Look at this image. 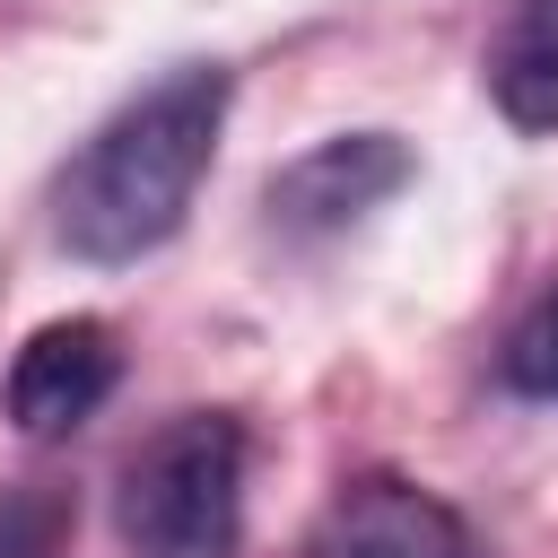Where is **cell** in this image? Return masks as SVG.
Instances as JSON below:
<instances>
[{
  "label": "cell",
  "mask_w": 558,
  "mask_h": 558,
  "mask_svg": "<svg viewBox=\"0 0 558 558\" xmlns=\"http://www.w3.org/2000/svg\"><path fill=\"white\" fill-rule=\"evenodd\" d=\"M218 131H227V70L192 61L174 78H157L140 105H122L61 174L52 192V218H61V244L78 262H140L157 253L183 218H192V192L218 157Z\"/></svg>",
  "instance_id": "obj_1"
},
{
  "label": "cell",
  "mask_w": 558,
  "mask_h": 558,
  "mask_svg": "<svg viewBox=\"0 0 558 558\" xmlns=\"http://www.w3.org/2000/svg\"><path fill=\"white\" fill-rule=\"evenodd\" d=\"M131 558H235L244 549V427L227 410L166 418L113 488Z\"/></svg>",
  "instance_id": "obj_2"
},
{
  "label": "cell",
  "mask_w": 558,
  "mask_h": 558,
  "mask_svg": "<svg viewBox=\"0 0 558 558\" xmlns=\"http://www.w3.org/2000/svg\"><path fill=\"white\" fill-rule=\"evenodd\" d=\"M113 375H122L113 323L61 314V323H44V331L9 357V427H17L26 445H61L70 427H87V418L105 410Z\"/></svg>",
  "instance_id": "obj_3"
},
{
  "label": "cell",
  "mask_w": 558,
  "mask_h": 558,
  "mask_svg": "<svg viewBox=\"0 0 558 558\" xmlns=\"http://www.w3.org/2000/svg\"><path fill=\"white\" fill-rule=\"evenodd\" d=\"M305 558H480V541H471V523H462L436 488L349 480V488L314 514Z\"/></svg>",
  "instance_id": "obj_4"
},
{
  "label": "cell",
  "mask_w": 558,
  "mask_h": 558,
  "mask_svg": "<svg viewBox=\"0 0 558 558\" xmlns=\"http://www.w3.org/2000/svg\"><path fill=\"white\" fill-rule=\"evenodd\" d=\"M401 183H410V148L392 131H340L270 174V218L288 235H331V227L366 218L375 201H392Z\"/></svg>",
  "instance_id": "obj_5"
},
{
  "label": "cell",
  "mask_w": 558,
  "mask_h": 558,
  "mask_svg": "<svg viewBox=\"0 0 558 558\" xmlns=\"http://www.w3.org/2000/svg\"><path fill=\"white\" fill-rule=\"evenodd\" d=\"M488 87H497L506 122L558 131V0H514L497 61H488Z\"/></svg>",
  "instance_id": "obj_6"
},
{
  "label": "cell",
  "mask_w": 558,
  "mask_h": 558,
  "mask_svg": "<svg viewBox=\"0 0 558 558\" xmlns=\"http://www.w3.org/2000/svg\"><path fill=\"white\" fill-rule=\"evenodd\" d=\"M497 375H506L514 392H532V401H558V288H541V296L523 305V323H514L506 349H497Z\"/></svg>",
  "instance_id": "obj_7"
},
{
  "label": "cell",
  "mask_w": 558,
  "mask_h": 558,
  "mask_svg": "<svg viewBox=\"0 0 558 558\" xmlns=\"http://www.w3.org/2000/svg\"><path fill=\"white\" fill-rule=\"evenodd\" d=\"M0 558H70V497L0 488Z\"/></svg>",
  "instance_id": "obj_8"
}]
</instances>
